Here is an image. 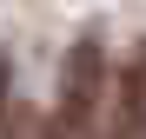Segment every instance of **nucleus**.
I'll use <instances>...</instances> for the list:
<instances>
[{
    "instance_id": "1",
    "label": "nucleus",
    "mask_w": 146,
    "mask_h": 139,
    "mask_svg": "<svg viewBox=\"0 0 146 139\" xmlns=\"http://www.w3.org/2000/svg\"><path fill=\"white\" fill-rule=\"evenodd\" d=\"M100 93H106V53H100V40L86 33V40H73V53L60 66V106H53L46 139H93Z\"/></svg>"
},
{
    "instance_id": "2",
    "label": "nucleus",
    "mask_w": 146,
    "mask_h": 139,
    "mask_svg": "<svg viewBox=\"0 0 146 139\" xmlns=\"http://www.w3.org/2000/svg\"><path fill=\"white\" fill-rule=\"evenodd\" d=\"M113 139H146V46H133L113 86Z\"/></svg>"
},
{
    "instance_id": "3",
    "label": "nucleus",
    "mask_w": 146,
    "mask_h": 139,
    "mask_svg": "<svg viewBox=\"0 0 146 139\" xmlns=\"http://www.w3.org/2000/svg\"><path fill=\"white\" fill-rule=\"evenodd\" d=\"M0 113H7V53H0Z\"/></svg>"
}]
</instances>
